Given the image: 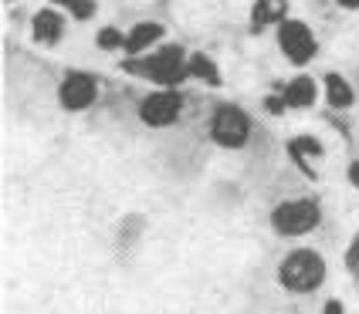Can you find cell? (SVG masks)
<instances>
[{
  "label": "cell",
  "mask_w": 359,
  "mask_h": 314,
  "mask_svg": "<svg viewBox=\"0 0 359 314\" xmlns=\"http://www.w3.org/2000/svg\"><path fill=\"white\" fill-rule=\"evenodd\" d=\"M278 44H281V51L288 55L292 64H305V61L316 58V51H319L316 34H312L309 24H302V20H281L278 24Z\"/></svg>",
  "instance_id": "5b68a950"
},
{
  "label": "cell",
  "mask_w": 359,
  "mask_h": 314,
  "mask_svg": "<svg viewBox=\"0 0 359 314\" xmlns=\"http://www.w3.org/2000/svg\"><path fill=\"white\" fill-rule=\"evenodd\" d=\"M187 68H190V75L197 81H203V85H220V71H217V64L207 58V55H190V61H187Z\"/></svg>",
  "instance_id": "4fadbf2b"
},
{
  "label": "cell",
  "mask_w": 359,
  "mask_h": 314,
  "mask_svg": "<svg viewBox=\"0 0 359 314\" xmlns=\"http://www.w3.org/2000/svg\"><path fill=\"white\" fill-rule=\"evenodd\" d=\"M325 99L332 108H349L353 105V88H349V81L342 78V75H329L325 78Z\"/></svg>",
  "instance_id": "7c38bea8"
},
{
  "label": "cell",
  "mask_w": 359,
  "mask_h": 314,
  "mask_svg": "<svg viewBox=\"0 0 359 314\" xmlns=\"http://www.w3.org/2000/svg\"><path fill=\"white\" fill-rule=\"evenodd\" d=\"M319 220H322V210L312 199H288V203L275 206L271 227L281 236H302V234H312L319 227Z\"/></svg>",
  "instance_id": "3957f363"
},
{
  "label": "cell",
  "mask_w": 359,
  "mask_h": 314,
  "mask_svg": "<svg viewBox=\"0 0 359 314\" xmlns=\"http://www.w3.org/2000/svg\"><path fill=\"white\" fill-rule=\"evenodd\" d=\"M129 71H136L142 78L156 81L163 88H170V85H177V81H183L190 75V68H187V61H183V48H177V44L160 48L156 55H146L142 61H133Z\"/></svg>",
  "instance_id": "7a4b0ae2"
},
{
  "label": "cell",
  "mask_w": 359,
  "mask_h": 314,
  "mask_svg": "<svg viewBox=\"0 0 359 314\" xmlns=\"http://www.w3.org/2000/svg\"><path fill=\"white\" fill-rule=\"evenodd\" d=\"M342 7H346V10H359V0H339Z\"/></svg>",
  "instance_id": "ffe728a7"
},
{
  "label": "cell",
  "mask_w": 359,
  "mask_h": 314,
  "mask_svg": "<svg viewBox=\"0 0 359 314\" xmlns=\"http://www.w3.org/2000/svg\"><path fill=\"white\" fill-rule=\"evenodd\" d=\"M31 34H34V41H41V44H58L61 34H65V17H61L58 10H38L34 14V20H31Z\"/></svg>",
  "instance_id": "ba28073f"
},
{
  "label": "cell",
  "mask_w": 359,
  "mask_h": 314,
  "mask_svg": "<svg viewBox=\"0 0 359 314\" xmlns=\"http://www.w3.org/2000/svg\"><path fill=\"white\" fill-rule=\"evenodd\" d=\"M322 314H346V308H342L339 301H329V304L322 308Z\"/></svg>",
  "instance_id": "ac0fdd59"
},
{
  "label": "cell",
  "mask_w": 359,
  "mask_h": 314,
  "mask_svg": "<svg viewBox=\"0 0 359 314\" xmlns=\"http://www.w3.org/2000/svg\"><path fill=\"white\" fill-rule=\"evenodd\" d=\"M251 136V118L241 112L238 105H220L210 118V138L224 149H241Z\"/></svg>",
  "instance_id": "277c9868"
},
{
  "label": "cell",
  "mask_w": 359,
  "mask_h": 314,
  "mask_svg": "<svg viewBox=\"0 0 359 314\" xmlns=\"http://www.w3.org/2000/svg\"><path fill=\"white\" fill-rule=\"evenodd\" d=\"M349 183H353V186L359 190V159L353 162V166H349Z\"/></svg>",
  "instance_id": "d6986e66"
},
{
  "label": "cell",
  "mask_w": 359,
  "mask_h": 314,
  "mask_svg": "<svg viewBox=\"0 0 359 314\" xmlns=\"http://www.w3.org/2000/svg\"><path fill=\"white\" fill-rule=\"evenodd\" d=\"M180 108H183L180 92L163 88V92H153V95H146V99H142L140 118L146 122V125H153V129H163V125H173V122H177Z\"/></svg>",
  "instance_id": "8992f818"
},
{
  "label": "cell",
  "mask_w": 359,
  "mask_h": 314,
  "mask_svg": "<svg viewBox=\"0 0 359 314\" xmlns=\"http://www.w3.org/2000/svg\"><path fill=\"white\" fill-rule=\"evenodd\" d=\"M264 105H268V112H271V115H281L288 101H285V99H268V101H264Z\"/></svg>",
  "instance_id": "e0dca14e"
},
{
  "label": "cell",
  "mask_w": 359,
  "mask_h": 314,
  "mask_svg": "<svg viewBox=\"0 0 359 314\" xmlns=\"http://www.w3.org/2000/svg\"><path fill=\"white\" fill-rule=\"evenodd\" d=\"M160 38H163L160 24H156V20H142V24H136V27L129 31V38H126V51H129V55H142L149 44H156Z\"/></svg>",
  "instance_id": "30bf717a"
},
{
  "label": "cell",
  "mask_w": 359,
  "mask_h": 314,
  "mask_svg": "<svg viewBox=\"0 0 359 314\" xmlns=\"http://www.w3.org/2000/svg\"><path fill=\"white\" fill-rule=\"evenodd\" d=\"M68 10H72V14H75L79 20H88L92 14H95V0H75Z\"/></svg>",
  "instance_id": "9a60e30c"
},
{
  "label": "cell",
  "mask_w": 359,
  "mask_h": 314,
  "mask_svg": "<svg viewBox=\"0 0 359 314\" xmlns=\"http://www.w3.org/2000/svg\"><path fill=\"white\" fill-rule=\"evenodd\" d=\"M61 105L68 108V112H81V108H88L95 95H99V85L92 75H85V71H68L65 81H61Z\"/></svg>",
  "instance_id": "52a82bcc"
},
{
  "label": "cell",
  "mask_w": 359,
  "mask_h": 314,
  "mask_svg": "<svg viewBox=\"0 0 359 314\" xmlns=\"http://www.w3.org/2000/svg\"><path fill=\"white\" fill-rule=\"evenodd\" d=\"M288 14V0H255L251 10V31H264L271 24H281Z\"/></svg>",
  "instance_id": "9c48e42d"
},
{
  "label": "cell",
  "mask_w": 359,
  "mask_h": 314,
  "mask_svg": "<svg viewBox=\"0 0 359 314\" xmlns=\"http://www.w3.org/2000/svg\"><path fill=\"white\" fill-rule=\"evenodd\" d=\"M281 99L288 101V108H309V105L316 101V81L312 78L288 81V88H285V95H281Z\"/></svg>",
  "instance_id": "8fae6325"
},
{
  "label": "cell",
  "mask_w": 359,
  "mask_h": 314,
  "mask_svg": "<svg viewBox=\"0 0 359 314\" xmlns=\"http://www.w3.org/2000/svg\"><path fill=\"white\" fill-rule=\"evenodd\" d=\"M51 3H61V7H72L75 0H51Z\"/></svg>",
  "instance_id": "44dd1931"
},
{
  "label": "cell",
  "mask_w": 359,
  "mask_h": 314,
  "mask_svg": "<svg viewBox=\"0 0 359 314\" xmlns=\"http://www.w3.org/2000/svg\"><path fill=\"white\" fill-rule=\"evenodd\" d=\"M278 277L288 291L309 294L325 280V260L316 250H295V254L285 257V264L278 267Z\"/></svg>",
  "instance_id": "6da1fadb"
},
{
  "label": "cell",
  "mask_w": 359,
  "mask_h": 314,
  "mask_svg": "<svg viewBox=\"0 0 359 314\" xmlns=\"http://www.w3.org/2000/svg\"><path fill=\"white\" fill-rule=\"evenodd\" d=\"M99 48L102 51H119V48H126V38H122L116 27H102L99 31Z\"/></svg>",
  "instance_id": "5bb4252c"
},
{
  "label": "cell",
  "mask_w": 359,
  "mask_h": 314,
  "mask_svg": "<svg viewBox=\"0 0 359 314\" xmlns=\"http://www.w3.org/2000/svg\"><path fill=\"white\" fill-rule=\"evenodd\" d=\"M346 271H359V234L353 236V243H349V250H346Z\"/></svg>",
  "instance_id": "2e32d148"
}]
</instances>
